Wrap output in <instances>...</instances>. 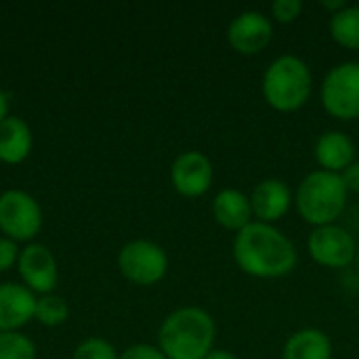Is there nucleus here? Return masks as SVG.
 Listing matches in <instances>:
<instances>
[{"instance_id":"obj_20","label":"nucleus","mask_w":359,"mask_h":359,"mask_svg":"<svg viewBox=\"0 0 359 359\" xmlns=\"http://www.w3.org/2000/svg\"><path fill=\"white\" fill-rule=\"evenodd\" d=\"M0 359H36V345L21 332H0Z\"/></svg>"},{"instance_id":"obj_14","label":"nucleus","mask_w":359,"mask_h":359,"mask_svg":"<svg viewBox=\"0 0 359 359\" xmlns=\"http://www.w3.org/2000/svg\"><path fill=\"white\" fill-rule=\"evenodd\" d=\"M316 160L322 170L339 175L355 162V145L341 130L324 133L316 143Z\"/></svg>"},{"instance_id":"obj_4","label":"nucleus","mask_w":359,"mask_h":359,"mask_svg":"<svg viewBox=\"0 0 359 359\" xmlns=\"http://www.w3.org/2000/svg\"><path fill=\"white\" fill-rule=\"evenodd\" d=\"M311 72L307 63L294 55H284L271 61L263 78V97L278 111L301 109L311 95Z\"/></svg>"},{"instance_id":"obj_8","label":"nucleus","mask_w":359,"mask_h":359,"mask_svg":"<svg viewBox=\"0 0 359 359\" xmlns=\"http://www.w3.org/2000/svg\"><path fill=\"white\" fill-rule=\"evenodd\" d=\"M307 248L316 263L330 269L349 267L358 259V244L353 236L339 225L316 227L309 236Z\"/></svg>"},{"instance_id":"obj_22","label":"nucleus","mask_w":359,"mask_h":359,"mask_svg":"<svg viewBox=\"0 0 359 359\" xmlns=\"http://www.w3.org/2000/svg\"><path fill=\"white\" fill-rule=\"evenodd\" d=\"M301 11H303L301 0H276L271 4V15L280 23H292L301 15Z\"/></svg>"},{"instance_id":"obj_10","label":"nucleus","mask_w":359,"mask_h":359,"mask_svg":"<svg viewBox=\"0 0 359 359\" xmlns=\"http://www.w3.org/2000/svg\"><path fill=\"white\" fill-rule=\"evenodd\" d=\"M17 265L25 282V288L40 294H53V288L57 286L59 280V271H57V261L46 246L42 244L25 246L19 252Z\"/></svg>"},{"instance_id":"obj_16","label":"nucleus","mask_w":359,"mask_h":359,"mask_svg":"<svg viewBox=\"0 0 359 359\" xmlns=\"http://www.w3.org/2000/svg\"><path fill=\"white\" fill-rule=\"evenodd\" d=\"M32 130L25 120L8 116L0 122V162L19 164L32 151Z\"/></svg>"},{"instance_id":"obj_25","label":"nucleus","mask_w":359,"mask_h":359,"mask_svg":"<svg viewBox=\"0 0 359 359\" xmlns=\"http://www.w3.org/2000/svg\"><path fill=\"white\" fill-rule=\"evenodd\" d=\"M341 179H343L347 191L359 194V162H353L349 168H345L343 175H341Z\"/></svg>"},{"instance_id":"obj_26","label":"nucleus","mask_w":359,"mask_h":359,"mask_svg":"<svg viewBox=\"0 0 359 359\" xmlns=\"http://www.w3.org/2000/svg\"><path fill=\"white\" fill-rule=\"evenodd\" d=\"M322 6H324L326 11H330L332 15H337L339 11H343V8H347V2H345V0H332V2H328V0H324V2H322Z\"/></svg>"},{"instance_id":"obj_3","label":"nucleus","mask_w":359,"mask_h":359,"mask_svg":"<svg viewBox=\"0 0 359 359\" xmlns=\"http://www.w3.org/2000/svg\"><path fill=\"white\" fill-rule=\"evenodd\" d=\"M347 194L349 191L341 175L328 170H316L301 181L294 202L299 215L307 223L316 227H326V225H334V221L343 215L347 204Z\"/></svg>"},{"instance_id":"obj_23","label":"nucleus","mask_w":359,"mask_h":359,"mask_svg":"<svg viewBox=\"0 0 359 359\" xmlns=\"http://www.w3.org/2000/svg\"><path fill=\"white\" fill-rule=\"evenodd\" d=\"M17 259H19L17 242L0 236V271H8L15 265Z\"/></svg>"},{"instance_id":"obj_2","label":"nucleus","mask_w":359,"mask_h":359,"mask_svg":"<svg viewBox=\"0 0 359 359\" xmlns=\"http://www.w3.org/2000/svg\"><path fill=\"white\" fill-rule=\"evenodd\" d=\"M217 326L208 311L183 307L172 311L160 326V351L168 359H204L215 345Z\"/></svg>"},{"instance_id":"obj_21","label":"nucleus","mask_w":359,"mask_h":359,"mask_svg":"<svg viewBox=\"0 0 359 359\" xmlns=\"http://www.w3.org/2000/svg\"><path fill=\"white\" fill-rule=\"evenodd\" d=\"M72 359H120V355L107 341L99 337H90L76 347Z\"/></svg>"},{"instance_id":"obj_1","label":"nucleus","mask_w":359,"mask_h":359,"mask_svg":"<svg viewBox=\"0 0 359 359\" xmlns=\"http://www.w3.org/2000/svg\"><path fill=\"white\" fill-rule=\"evenodd\" d=\"M233 259L244 273L276 280L294 269L299 255L294 244L273 225L250 223L233 240Z\"/></svg>"},{"instance_id":"obj_6","label":"nucleus","mask_w":359,"mask_h":359,"mask_svg":"<svg viewBox=\"0 0 359 359\" xmlns=\"http://www.w3.org/2000/svg\"><path fill=\"white\" fill-rule=\"evenodd\" d=\"M42 227L38 202L21 189H8L0 196V231L13 242L32 240Z\"/></svg>"},{"instance_id":"obj_29","label":"nucleus","mask_w":359,"mask_h":359,"mask_svg":"<svg viewBox=\"0 0 359 359\" xmlns=\"http://www.w3.org/2000/svg\"><path fill=\"white\" fill-rule=\"evenodd\" d=\"M358 267H359V250H358Z\"/></svg>"},{"instance_id":"obj_17","label":"nucleus","mask_w":359,"mask_h":359,"mask_svg":"<svg viewBox=\"0 0 359 359\" xmlns=\"http://www.w3.org/2000/svg\"><path fill=\"white\" fill-rule=\"evenodd\" d=\"M332 343L326 332L318 328H303L294 332L282 351V359H330Z\"/></svg>"},{"instance_id":"obj_24","label":"nucleus","mask_w":359,"mask_h":359,"mask_svg":"<svg viewBox=\"0 0 359 359\" xmlns=\"http://www.w3.org/2000/svg\"><path fill=\"white\" fill-rule=\"evenodd\" d=\"M120 359H168L162 351L160 347H151V345H133L128 347Z\"/></svg>"},{"instance_id":"obj_5","label":"nucleus","mask_w":359,"mask_h":359,"mask_svg":"<svg viewBox=\"0 0 359 359\" xmlns=\"http://www.w3.org/2000/svg\"><path fill=\"white\" fill-rule=\"evenodd\" d=\"M322 105L337 120H358L359 63H341L328 72V76L322 82Z\"/></svg>"},{"instance_id":"obj_12","label":"nucleus","mask_w":359,"mask_h":359,"mask_svg":"<svg viewBox=\"0 0 359 359\" xmlns=\"http://www.w3.org/2000/svg\"><path fill=\"white\" fill-rule=\"evenodd\" d=\"M34 292L19 284H0V332H17L34 318Z\"/></svg>"},{"instance_id":"obj_11","label":"nucleus","mask_w":359,"mask_h":359,"mask_svg":"<svg viewBox=\"0 0 359 359\" xmlns=\"http://www.w3.org/2000/svg\"><path fill=\"white\" fill-rule=\"evenodd\" d=\"M170 179L181 196L185 198L204 196L212 183V164L200 151H185L172 162Z\"/></svg>"},{"instance_id":"obj_19","label":"nucleus","mask_w":359,"mask_h":359,"mask_svg":"<svg viewBox=\"0 0 359 359\" xmlns=\"http://www.w3.org/2000/svg\"><path fill=\"white\" fill-rule=\"evenodd\" d=\"M69 316L65 299L57 294H44L42 299H36V309H34V320H38L42 326L55 328L61 326Z\"/></svg>"},{"instance_id":"obj_13","label":"nucleus","mask_w":359,"mask_h":359,"mask_svg":"<svg viewBox=\"0 0 359 359\" xmlns=\"http://www.w3.org/2000/svg\"><path fill=\"white\" fill-rule=\"evenodd\" d=\"M292 202V194L288 189V185L280 179H265L261 181L250 196V206H252V215L259 219V223H276L280 221Z\"/></svg>"},{"instance_id":"obj_27","label":"nucleus","mask_w":359,"mask_h":359,"mask_svg":"<svg viewBox=\"0 0 359 359\" xmlns=\"http://www.w3.org/2000/svg\"><path fill=\"white\" fill-rule=\"evenodd\" d=\"M204 359H238L231 351H225V349H212Z\"/></svg>"},{"instance_id":"obj_7","label":"nucleus","mask_w":359,"mask_h":359,"mask_svg":"<svg viewBox=\"0 0 359 359\" xmlns=\"http://www.w3.org/2000/svg\"><path fill=\"white\" fill-rule=\"evenodd\" d=\"M122 276L137 286L158 284L168 269L166 252L149 240H133L118 255Z\"/></svg>"},{"instance_id":"obj_28","label":"nucleus","mask_w":359,"mask_h":359,"mask_svg":"<svg viewBox=\"0 0 359 359\" xmlns=\"http://www.w3.org/2000/svg\"><path fill=\"white\" fill-rule=\"evenodd\" d=\"M4 118H8V97H6V93L0 88V122H2Z\"/></svg>"},{"instance_id":"obj_15","label":"nucleus","mask_w":359,"mask_h":359,"mask_svg":"<svg viewBox=\"0 0 359 359\" xmlns=\"http://www.w3.org/2000/svg\"><path fill=\"white\" fill-rule=\"evenodd\" d=\"M212 215L221 227L229 231H242L252 223L250 198H246L238 189H223L212 200Z\"/></svg>"},{"instance_id":"obj_18","label":"nucleus","mask_w":359,"mask_h":359,"mask_svg":"<svg viewBox=\"0 0 359 359\" xmlns=\"http://www.w3.org/2000/svg\"><path fill=\"white\" fill-rule=\"evenodd\" d=\"M330 34L341 46L359 50V6H347L332 15Z\"/></svg>"},{"instance_id":"obj_9","label":"nucleus","mask_w":359,"mask_h":359,"mask_svg":"<svg viewBox=\"0 0 359 359\" xmlns=\"http://www.w3.org/2000/svg\"><path fill=\"white\" fill-rule=\"evenodd\" d=\"M273 38L271 21L259 11L240 13L227 29V40L231 48L240 55H257L269 46Z\"/></svg>"}]
</instances>
